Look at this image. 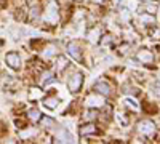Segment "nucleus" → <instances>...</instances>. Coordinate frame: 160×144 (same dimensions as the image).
<instances>
[{"label": "nucleus", "instance_id": "15", "mask_svg": "<svg viewBox=\"0 0 160 144\" xmlns=\"http://www.w3.org/2000/svg\"><path fill=\"white\" fill-rule=\"evenodd\" d=\"M98 37H99V31H98V29H91V32L88 34V40H90L91 43H95V42L98 40Z\"/></svg>", "mask_w": 160, "mask_h": 144}, {"label": "nucleus", "instance_id": "4", "mask_svg": "<svg viewBox=\"0 0 160 144\" xmlns=\"http://www.w3.org/2000/svg\"><path fill=\"white\" fill-rule=\"evenodd\" d=\"M5 61H7V64L11 69H21V56L18 53H15V51L8 53L5 56Z\"/></svg>", "mask_w": 160, "mask_h": 144}, {"label": "nucleus", "instance_id": "8", "mask_svg": "<svg viewBox=\"0 0 160 144\" xmlns=\"http://www.w3.org/2000/svg\"><path fill=\"white\" fill-rule=\"evenodd\" d=\"M68 51H69V55H71L74 59H77V61L82 59V55H80V47H78L75 42H71V43L68 45Z\"/></svg>", "mask_w": 160, "mask_h": 144}, {"label": "nucleus", "instance_id": "3", "mask_svg": "<svg viewBox=\"0 0 160 144\" xmlns=\"http://www.w3.org/2000/svg\"><path fill=\"white\" fill-rule=\"evenodd\" d=\"M138 132L141 135H144V136H151L155 132V125L151 120H142V122L138 123Z\"/></svg>", "mask_w": 160, "mask_h": 144}, {"label": "nucleus", "instance_id": "14", "mask_svg": "<svg viewBox=\"0 0 160 144\" xmlns=\"http://www.w3.org/2000/svg\"><path fill=\"white\" fill-rule=\"evenodd\" d=\"M43 95V91L40 90V88H31V93H29V98L34 101V99H38V98H42Z\"/></svg>", "mask_w": 160, "mask_h": 144}, {"label": "nucleus", "instance_id": "6", "mask_svg": "<svg viewBox=\"0 0 160 144\" xmlns=\"http://www.w3.org/2000/svg\"><path fill=\"white\" fill-rule=\"evenodd\" d=\"M136 59L144 62V64H151L154 61V55L151 53L149 50H139L138 53H136Z\"/></svg>", "mask_w": 160, "mask_h": 144}, {"label": "nucleus", "instance_id": "9", "mask_svg": "<svg viewBox=\"0 0 160 144\" xmlns=\"http://www.w3.org/2000/svg\"><path fill=\"white\" fill-rule=\"evenodd\" d=\"M56 53H58L56 45H55V43H48V45H47V48L43 50V58H45V59H48V58H51L53 55H56Z\"/></svg>", "mask_w": 160, "mask_h": 144}, {"label": "nucleus", "instance_id": "13", "mask_svg": "<svg viewBox=\"0 0 160 144\" xmlns=\"http://www.w3.org/2000/svg\"><path fill=\"white\" fill-rule=\"evenodd\" d=\"M66 67H68V59H66L64 56H59L58 61H56V71L61 72V71H64Z\"/></svg>", "mask_w": 160, "mask_h": 144}, {"label": "nucleus", "instance_id": "20", "mask_svg": "<svg viewBox=\"0 0 160 144\" xmlns=\"http://www.w3.org/2000/svg\"><path fill=\"white\" fill-rule=\"evenodd\" d=\"M37 15H38V7L35 5L34 8H31V13H29V18H31V19H35V18H37Z\"/></svg>", "mask_w": 160, "mask_h": 144}, {"label": "nucleus", "instance_id": "2", "mask_svg": "<svg viewBox=\"0 0 160 144\" xmlns=\"http://www.w3.org/2000/svg\"><path fill=\"white\" fill-rule=\"evenodd\" d=\"M82 83H83V75L80 72H75L68 82V87H69V91L71 93H77V91L82 88Z\"/></svg>", "mask_w": 160, "mask_h": 144}, {"label": "nucleus", "instance_id": "22", "mask_svg": "<svg viewBox=\"0 0 160 144\" xmlns=\"http://www.w3.org/2000/svg\"><path fill=\"white\" fill-rule=\"evenodd\" d=\"M96 117H98L96 111H91V112H87V115H85V119H87V120H93V119H96Z\"/></svg>", "mask_w": 160, "mask_h": 144}, {"label": "nucleus", "instance_id": "12", "mask_svg": "<svg viewBox=\"0 0 160 144\" xmlns=\"http://www.w3.org/2000/svg\"><path fill=\"white\" fill-rule=\"evenodd\" d=\"M80 133H82L83 136H85V135H91V133H96V127L93 125V123H87L85 127H82Z\"/></svg>", "mask_w": 160, "mask_h": 144}, {"label": "nucleus", "instance_id": "11", "mask_svg": "<svg viewBox=\"0 0 160 144\" xmlns=\"http://www.w3.org/2000/svg\"><path fill=\"white\" fill-rule=\"evenodd\" d=\"M72 141V136L69 133H66L64 130H61L59 135H56V142H71Z\"/></svg>", "mask_w": 160, "mask_h": 144}, {"label": "nucleus", "instance_id": "1", "mask_svg": "<svg viewBox=\"0 0 160 144\" xmlns=\"http://www.w3.org/2000/svg\"><path fill=\"white\" fill-rule=\"evenodd\" d=\"M43 21L48 24H56L58 22V7L56 3H50L45 10V15H43Z\"/></svg>", "mask_w": 160, "mask_h": 144}, {"label": "nucleus", "instance_id": "23", "mask_svg": "<svg viewBox=\"0 0 160 144\" xmlns=\"http://www.w3.org/2000/svg\"><path fill=\"white\" fill-rule=\"evenodd\" d=\"M154 95L160 99V83H155L154 85Z\"/></svg>", "mask_w": 160, "mask_h": 144}, {"label": "nucleus", "instance_id": "18", "mask_svg": "<svg viewBox=\"0 0 160 144\" xmlns=\"http://www.w3.org/2000/svg\"><path fill=\"white\" fill-rule=\"evenodd\" d=\"M43 78H42V80H40V83H42V85H45V83H48V82H51L53 80V77H51V72H45L43 75H42Z\"/></svg>", "mask_w": 160, "mask_h": 144}, {"label": "nucleus", "instance_id": "16", "mask_svg": "<svg viewBox=\"0 0 160 144\" xmlns=\"http://www.w3.org/2000/svg\"><path fill=\"white\" fill-rule=\"evenodd\" d=\"M40 114H38V111L37 109H32V111H29V119L32 120V122H37V120H40V117H38Z\"/></svg>", "mask_w": 160, "mask_h": 144}, {"label": "nucleus", "instance_id": "17", "mask_svg": "<svg viewBox=\"0 0 160 144\" xmlns=\"http://www.w3.org/2000/svg\"><path fill=\"white\" fill-rule=\"evenodd\" d=\"M123 104H125L127 107L133 109V111H136V109H138V104H136L135 101H133V99H125V101H123Z\"/></svg>", "mask_w": 160, "mask_h": 144}, {"label": "nucleus", "instance_id": "10", "mask_svg": "<svg viewBox=\"0 0 160 144\" xmlns=\"http://www.w3.org/2000/svg\"><path fill=\"white\" fill-rule=\"evenodd\" d=\"M58 104H59V99L55 98V96H50V98H47V99L43 101V106L48 107V109H55Z\"/></svg>", "mask_w": 160, "mask_h": 144}, {"label": "nucleus", "instance_id": "21", "mask_svg": "<svg viewBox=\"0 0 160 144\" xmlns=\"http://www.w3.org/2000/svg\"><path fill=\"white\" fill-rule=\"evenodd\" d=\"M141 21H142V22L154 24V21H155V19H154V16H146V15H142V16H141Z\"/></svg>", "mask_w": 160, "mask_h": 144}, {"label": "nucleus", "instance_id": "7", "mask_svg": "<svg viewBox=\"0 0 160 144\" xmlns=\"http://www.w3.org/2000/svg\"><path fill=\"white\" fill-rule=\"evenodd\" d=\"M95 90H96V93L104 95V96L112 95V87H111L109 83H106V82H98V83H95Z\"/></svg>", "mask_w": 160, "mask_h": 144}, {"label": "nucleus", "instance_id": "19", "mask_svg": "<svg viewBox=\"0 0 160 144\" xmlns=\"http://www.w3.org/2000/svg\"><path fill=\"white\" fill-rule=\"evenodd\" d=\"M42 123H43L45 127H50V128H55V120H51V119H48V117H45V119H42Z\"/></svg>", "mask_w": 160, "mask_h": 144}, {"label": "nucleus", "instance_id": "5", "mask_svg": "<svg viewBox=\"0 0 160 144\" xmlns=\"http://www.w3.org/2000/svg\"><path fill=\"white\" fill-rule=\"evenodd\" d=\"M87 106L91 109H96V107H102L104 106V98L96 96V95H90L87 98Z\"/></svg>", "mask_w": 160, "mask_h": 144}]
</instances>
